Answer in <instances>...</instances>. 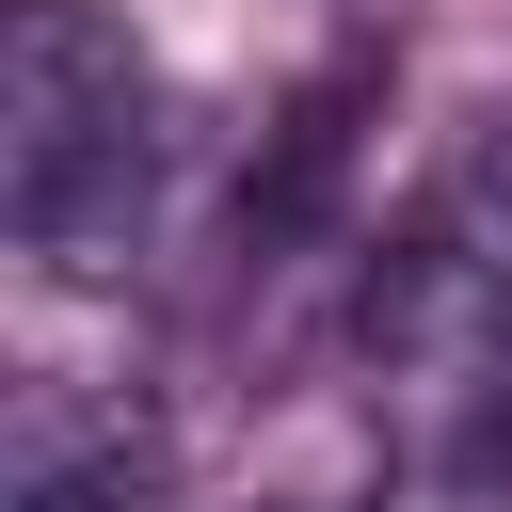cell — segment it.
I'll use <instances>...</instances> for the list:
<instances>
[{
    "label": "cell",
    "mask_w": 512,
    "mask_h": 512,
    "mask_svg": "<svg viewBox=\"0 0 512 512\" xmlns=\"http://www.w3.org/2000/svg\"><path fill=\"white\" fill-rule=\"evenodd\" d=\"M0 512H160V416H96V432H32Z\"/></svg>",
    "instance_id": "cell-3"
},
{
    "label": "cell",
    "mask_w": 512,
    "mask_h": 512,
    "mask_svg": "<svg viewBox=\"0 0 512 512\" xmlns=\"http://www.w3.org/2000/svg\"><path fill=\"white\" fill-rule=\"evenodd\" d=\"M368 352L432 400H464V448L512 464V128L432 192V224L368 272Z\"/></svg>",
    "instance_id": "cell-2"
},
{
    "label": "cell",
    "mask_w": 512,
    "mask_h": 512,
    "mask_svg": "<svg viewBox=\"0 0 512 512\" xmlns=\"http://www.w3.org/2000/svg\"><path fill=\"white\" fill-rule=\"evenodd\" d=\"M0 208L48 272H112L160 208V80L128 16L96 0H16L0 32Z\"/></svg>",
    "instance_id": "cell-1"
}]
</instances>
